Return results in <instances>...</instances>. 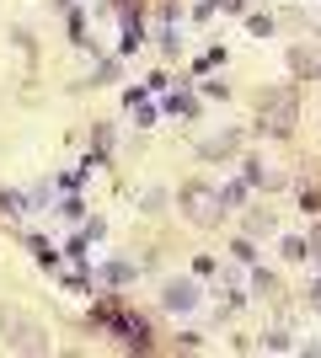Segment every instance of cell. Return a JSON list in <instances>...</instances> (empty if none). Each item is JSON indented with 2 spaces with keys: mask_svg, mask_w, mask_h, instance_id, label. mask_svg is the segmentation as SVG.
Returning <instances> with one entry per match:
<instances>
[{
  "mask_svg": "<svg viewBox=\"0 0 321 358\" xmlns=\"http://www.w3.org/2000/svg\"><path fill=\"white\" fill-rule=\"evenodd\" d=\"M0 331H6V343H11L16 353H48V331L22 321V315H11V310H0Z\"/></svg>",
  "mask_w": 321,
  "mask_h": 358,
  "instance_id": "1",
  "label": "cell"
},
{
  "mask_svg": "<svg viewBox=\"0 0 321 358\" xmlns=\"http://www.w3.org/2000/svg\"><path fill=\"white\" fill-rule=\"evenodd\" d=\"M262 134H290L294 129V91L290 86H278L273 96H262V123H257Z\"/></svg>",
  "mask_w": 321,
  "mask_h": 358,
  "instance_id": "2",
  "label": "cell"
},
{
  "mask_svg": "<svg viewBox=\"0 0 321 358\" xmlns=\"http://www.w3.org/2000/svg\"><path fill=\"white\" fill-rule=\"evenodd\" d=\"M220 209H225V198L220 193H209V187H199V182H193V187H183V214L193 224H204V230H209V224H220Z\"/></svg>",
  "mask_w": 321,
  "mask_h": 358,
  "instance_id": "3",
  "label": "cell"
},
{
  "mask_svg": "<svg viewBox=\"0 0 321 358\" xmlns=\"http://www.w3.org/2000/svg\"><path fill=\"white\" fill-rule=\"evenodd\" d=\"M161 305H166V310H193V305H199V289L187 284V278H171V284L161 289Z\"/></svg>",
  "mask_w": 321,
  "mask_h": 358,
  "instance_id": "4",
  "label": "cell"
},
{
  "mask_svg": "<svg viewBox=\"0 0 321 358\" xmlns=\"http://www.w3.org/2000/svg\"><path fill=\"white\" fill-rule=\"evenodd\" d=\"M246 230H252V236H262V230H273V214H252V220H246Z\"/></svg>",
  "mask_w": 321,
  "mask_h": 358,
  "instance_id": "5",
  "label": "cell"
},
{
  "mask_svg": "<svg viewBox=\"0 0 321 358\" xmlns=\"http://www.w3.org/2000/svg\"><path fill=\"white\" fill-rule=\"evenodd\" d=\"M284 257H294V262H306V257H311V246H306V241H284Z\"/></svg>",
  "mask_w": 321,
  "mask_h": 358,
  "instance_id": "6",
  "label": "cell"
},
{
  "mask_svg": "<svg viewBox=\"0 0 321 358\" xmlns=\"http://www.w3.org/2000/svg\"><path fill=\"white\" fill-rule=\"evenodd\" d=\"M300 209H306V214H316V209H321V198H316V187H306V193H300Z\"/></svg>",
  "mask_w": 321,
  "mask_h": 358,
  "instance_id": "7",
  "label": "cell"
},
{
  "mask_svg": "<svg viewBox=\"0 0 321 358\" xmlns=\"http://www.w3.org/2000/svg\"><path fill=\"white\" fill-rule=\"evenodd\" d=\"M311 305H321V284H311Z\"/></svg>",
  "mask_w": 321,
  "mask_h": 358,
  "instance_id": "8",
  "label": "cell"
},
{
  "mask_svg": "<svg viewBox=\"0 0 321 358\" xmlns=\"http://www.w3.org/2000/svg\"><path fill=\"white\" fill-rule=\"evenodd\" d=\"M311 252H316V257H321V230H316V236H311Z\"/></svg>",
  "mask_w": 321,
  "mask_h": 358,
  "instance_id": "9",
  "label": "cell"
}]
</instances>
